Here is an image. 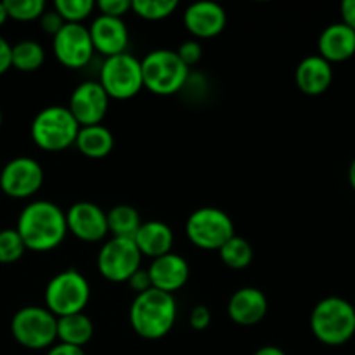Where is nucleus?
<instances>
[{
  "label": "nucleus",
  "instance_id": "obj_1",
  "mask_svg": "<svg viewBox=\"0 0 355 355\" xmlns=\"http://www.w3.org/2000/svg\"><path fill=\"white\" fill-rule=\"evenodd\" d=\"M16 231L30 252H52L68 234L66 214L52 201H33L17 217Z\"/></svg>",
  "mask_w": 355,
  "mask_h": 355
},
{
  "label": "nucleus",
  "instance_id": "obj_2",
  "mask_svg": "<svg viewBox=\"0 0 355 355\" xmlns=\"http://www.w3.org/2000/svg\"><path fill=\"white\" fill-rule=\"evenodd\" d=\"M177 319L173 295L151 288L135 295L128 311L132 329L144 340H159L172 331Z\"/></svg>",
  "mask_w": 355,
  "mask_h": 355
},
{
  "label": "nucleus",
  "instance_id": "obj_3",
  "mask_svg": "<svg viewBox=\"0 0 355 355\" xmlns=\"http://www.w3.org/2000/svg\"><path fill=\"white\" fill-rule=\"evenodd\" d=\"M311 329L324 345H343L355 335L354 305L340 297L322 298L312 309Z\"/></svg>",
  "mask_w": 355,
  "mask_h": 355
},
{
  "label": "nucleus",
  "instance_id": "obj_4",
  "mask_svg": "<svg viewBox=\"0 0 355 355\" xmlns=\"http://www.w3.org/2000/svg\"><path fill=\"white\" fill-rule=\"evenodd\" d=\"M144 89L158 96H172L186 87L189 68L180 61L175 51L156 49L141 59Z\"/></svg>",
  "mask_w": 355,
  "mask_h": 355
},
{
  "label": "nucleus",
  "instance_id": "obj_5",
  "mask_svg": "<svg viewBox=\"0 0 355 355\" xmlns=\"http://www.w3.org/2000/svg\"><path fill=\"white\" fill-rule=\"evenodd\" d=\"M80 125L68 106H49L38 111L31 121L30 134L35 144L49 153L64 151L75 146Z\"/></svg>",
  "mask_w": 355,
  "mask_h": 355
},
{
  "label": "nucleus",
  "instance_id": "obj_6",
  "mask_svg": "<svg viewBox=\"0 0 355 355\" xmlns=\"http://www.w3.org/2000/svg\"><path fill=\"white\" fill-rule=\"evenodd\" d=\"M90 300V284L78 270H62L45 288V309L55 318L82 314Z\"/></svg>",
  "mask_w": 355,
  "mask_h": 355
},
{
  "label": "nucleus",
  "instance_id": "obj_7",
  "mask_svg": "<svg viewBox=\"0 0 355 355\" xmlns=\"http://www.w3.org/2000/svg\"><path fill=\"white\" fill-rule=\"evenodd\" d=\"M10 333L24 349H49L58 340V318L45 307H23L10 321Z\"/></svg>",
  "mask_w": 355,
  "mask_h": 355
},
{
  "label": "nucleus",
  "instance_id": "obj_8",
  "mask_svg": "<svg viewBox=\"0 0 355 355\" xmlns=\"http://www.w3.org/2000/svg\"><path fill=\"white\" fill-rule=\"evenodd\" d=\"M99 85L110 99H132L144 89L141 61L128 52L106 58L101 66Z\"/></svg>",
  "mask_w": 355,
  "mask_h": 355
},
{
  "label": "nucleus",
  "instance_id": "obj_9",
  "mask_svg": "<svg viewBox=\"0 0 355 355\" xmlns=\"http://www.w3.org/2000/svg\"><path fill=\"white\" fill-rule=\"evenodd\" d=\"M186 236L198 248L220 250L225 241L236 236L234 222L220 208H198L187 217Z\"/></svg>",
  "mask_w": 355,
  "mask_h": 355
},
{
  "label": "nucleus",
  "instance_id": "obj_10",
  "mask_svg": "<svg viewBox=\"0 0 355 355\" xmlns=\"http://www.w3.org/2000/svg\"><path fill=\"white\" fill-rule=\"evenodd\" d=\"M141 262L142 255L134 239H107L97 255L99 274L111 283H127L141 269Z\"/></svg>",
  "mask_w": 355,
  "mask_h": 355
},
{
  "label": "nucleus",
  "instance_id": "obj_11",
  "mask_svg": "<svg viewBox=\"0 0 355 355\" xmlns=\"http://www.w3.org/2000/svg\"><path fill=\"white\" fill-rule=\"evenodd\" d=\"M44 186V168L28 156L10 159L0 172V189L14 200H26Z\"/></svg>",
  "mask_w": 355,
  "mask_h": 355
},
{
  "label": "nucleus",
  "instance_id": "obj_12",
  "mask_svg": "<svg viewBox=\"0 0 355 355\" xmlns=\"http://www.w3.org/2000/svg\"><path fill=\"white\" fill-rule=\"evenodd\" d=\"M52 47H54L55 59L69 69H80L87 66L96 52L90 40L89 28L71 23H66L61 31L54 35Z\"/></svg>",
  "mask_w": 355,
  "mask_h": 355
},
{
  "label": "nucleus",
  "instance_id": "obj_13",
  "mask_svg": "<svg viewBox=\"0 0 355 355\" xmlns=\"http://www.w3.org/2000/svg\"><path fill=\"white\" fill-rule=\"evenodd\" d=\"M69 113L80 127H92L103 123L110 110V97L99 82H83L73 90L68 104Z\"/></svg>",
  "mask_w": 355,
  "mask_h": 355
},
{
  "label": "nucleus",
  "instance_id": "obj_14",
  "mask_svg": "<svg viewBox=\"0 0 355 355\" xmlns=\"http://www.w3.org/2000/svg\"><path fill=\"white\" fill-rule=\"evenodd\" d=\"M66 225L76 239L85 243L103 241L107 236V215L92 201H78L66 211Z\"/></svg>",
  "mask_w": 355,
  "mask_h": 355
},
{
  "label": "nucleus",
  "instance_id": "obj_15",
  "mask_svg": "<svg viewBox=\"0 0 355 355\" xmlns=\"http://www.w3.org/2000/svg\"><path fill=\"white\" fill-rule=\"evenodd\" d=\"M94 51L106 58L123 54L128 47V28L123 19L110 16H97L89 26Z\"/></svg>",
  "mask_w": 355,
  "mask_h": 355
},
{
  "label": "nucleus",
  "instance_id": "obj_16",
  "mask_svg": "<svg viewBox=\"0 0 355 355\" xmlns=\"http://www.w3.org/2000/svg\"><path fill=\"white\" fill-rule=\"evenodd\" d=\"M184 26L196 38H214L224 31L227 14L215 2H194L184 10Z\"/></svg>",
  "mask_w": 355,
  "mask_h": 355
},
{
  "label": "nucleus",
  "instance_id": "obj_17",
  "mask_svg": "<svg viewBox=\"0 0 355 355\" xmlns=\"http://www.w3.org/2000/svg\"><path fill=\"white\" fill-rule=\"evenodd\" d=\"M149 279L155 290L173 295L189 279V263L177 253H166L149 263Z\"/></svg>",
  "mask_w": 355,
  "mask_h": 355
},
{
  "label": "nucleus",
  "instance_id": "obj_18",
  "mask_svg": "<svg viewBox=\"0 0 355 355\" xmlns=\"http://www.w3.org/2000/svg\"><path fill=\"white\" fill-rule=\"evenodd\" d=\"M269 302L259 288L246 286L234 291L227 304V314L239 326H255L266 318Z\"/></svg>",
  "mask_w": 355,
  "mask_h": 355
},
{
  "label": "nucleus",
  "instance_id": "obj_19",
  "mask_svg": "<svg viewBox=\"0 0 355 355\" xmlns=\"http://www.w3.org/2000/svg\"><path fill=\"white\" fill-rule=\"evenodd\" d=\"M319 55L333 62L349 61L355 54V31L345 23H333L322 30L318 42Z\"/></svg>",
  "mask_w": 355,
  "mask_h": 355
},
{
  "label": "nucleus",
  "instance_id": "obj_20",
  "mask_svg": "<svg viewBox=\"0 0 355 355\" xmlns=\"http://www.w3.org/2000/svg\"><path fill=\"white\" fill-rule=\"evenodd\" d=\"M333 82V68L321 55H307L295 69V83L307 96H319L329 89Z\"/></svg>",
  "mask_w": 355,
  "mask_h": 355
},
{
  "label": "nucleus",
  "instance_id": "obj_21",
  "mask_svg": "<svg viewBox=\"0 0 355 355\" xmlns=\"http://www.w3.org/2000/svg\"><path fill=\"white\" fill-rule=\"evenodd\" d=\"M134 243L142 257H149V259L155 260L172 252L173 232L165 222H142L141 229L135 234Z\"/></svg>",
  "mask_w": 355,
  "mask_h": 355
},
{
  "label": "nucleus",
  "instance_id": "obj_22",
  "mask_svg": "<svg viewBox=\"0 0 355 355\" xmlns=\"http://www.w3.org/2000/svg\"><path fill=\"white\" fill-rule=\"evenodd\" d=\"M75 146L83 156L90 159H103L113 151L114 137L107 127L92 125V127H80Z\"/></svg>",
  "mask_w": 355,
  "mask_h": 355
},
{
  "label": "nucleus",
  "instance_id": "obj_23",
  "mask_svg": "<svg viewBox=\"0 0 355 355\" xmlns=\"http://www.w3.org/2000/svg\"><path fill=\"white\" fill-rule=\"evenodd\" d=\"M92 336L94 322L83 312L82 314L66 315V318H58V340L61 343L82 349L92 340Z\"/></svg>",
  "mask_w": 355,
  "mask_h": 355
},
{
  "label": "nucleus",
  "instance_id": "obj_24",
  "mask_svg": "<svg viewBox=\"0 0 355 355\" xmlns=\"http://www.w3.org/2000/svg\"><path fill=\"white\" fill-rule=\"evenodd\" d=\"M106 215L107 232L111 234V238L134 239L142 225L141 215L130 205H116Z\"/></svg>",
  "mask_w": 355,
  "mask_h": 355
},
{
  "label": "nucleus",
  "instance_id": "obj_25",
  "mask_svg": "<svg viewBox=\"0 0 355 355\" xmlns=\"http://www.w3.org/2000/svg\"><path fill=\"white\" fill-rule=\"evenodd\" d=\"M45 61V51L38 42L35 40H21L12 45L10 51V64L17 71L31 73L40 69Z\"/></svg>",
  "mask_w": 355,
  "mask_h": 355
},
{
  "label": "nucleus",
  "instance_id": "obj_26",
  "mask_svg": "<svg viewBox=\"0 0 355 355\" xmlns=\"http://www.w3.org/2000/svg\"><path fill=\"white\" fill-rule=\"evenodd\" d=\"M218 255H220L222 262L229 267V269L241 270L252 263L253 260V248L245 238L241 236H232L229 241H225L224 245L218 250Z\"/></svg>",
  "mask_w": 355,
  "mask_h": 355
},
{
  "label": "nucleus",
  "instance_id": "obj_27",
  "mask_svg": "<svg viewBox=\"0 0 355 355\" xmlns=\"http://www.w3.org/2000/svg\"><path fill=\"white\" fill-rule=\"evenodd\" d=\"M177 6L175 0H134L132 10L146 21H162L172 16Z\"/></svg>",
  "mask_w": 355,
  "mask_h": 355
},
{
  "label": "nucleus",
  "instance_id": "obj_28",
  "mask_svg": "<svg viewBox=\"0 0 355 355\" xmlns=\"http://www.w3.org/2000/svg\"><path fill=\"white\" fill-rule=\"evenodd\" d=\"M52 9L62 17L64 23L82 24V21L87 19L96 9V3L92 0H55Z\"/></svg>",
  "mask_w": 355,
  "mask_h": 355
},
{
  "label": "nucleus",
  "instance_id": "obj_29",
  "mask_svg": "<svg viewBox=\"0 0 355 355\" xmlns=\"http://www.w3.org/2000/svg\"><path fill=\"white\" fill-rule=\"evenodd\" d=\"M3 3L10 19L23 21V23L40 19L47 7L44 0H6Z\"/></svg>",
  "mask_w": 355,
  "mask_h": 355
},
{
  "label": "nucleus",
  "instance_id": "obj_30",
  "mask_svg": "<svg viewBox=\"0 0 355 355\" xmlns=\"http://www.w3.org/2000/svg\"><path fill=\"white\" fill-rule=\"evenodd\" d=\"M26 248L16 229L0 231V263H14L24 255Z\"/></svg>",
  "mask_w": 355,
  "mask_h": 355
},
{
  "label": "nucleus",
  "instance_id": "obj_31",
  "mask_svg": "<svg viewBox=\"0 0 355 355\" xmlns=\"http://www.w3.org/2000/svg\"><path fill=\"white\" fill-rule=\"evenodd\" d=\"M96 7L99 9L101 16L123 19L125 14H128L132 10V2L130 0H101Z\"/></svg>",
  "mask_w": 355,
  "mask_h": 355
},
{
  "label": "nucleus",
  "instance_id": "obj_32",
  "mask_svg": "<svg viewBox=\"0 0 355 355\" xmlns=\"http://www.w3.org/2000/svg\"><path fill=\"white\" fill-rule=\"evenodd\" d=\"M175 52L180 58V61H182L187 68H191V66L196 64L201 59V55H203V47H201V44L198 40H187L184 42L179 47V51Z\"/></svg>",
  "mask_w": 355,
  "mask_h": 355
},
{
  "label": "nucleus",
  "instance_id": "obj_33",
  "mask_svg": "<svg viewBox=\"0 0 355 355\" xmlns=\"http://www.w3.org/2000/svg\"><path fill=\"white\" fill-rule=\"evenodd\" d=\"M211 322V314H210V309L207 305H196V307L191 311L189 315V324L191 328L196 329V331H203L210 326Z\"/></svg>",
  "mask_w": 355,
  "mask_h": 355
},
{
  "label": "nucleus",
  "instance_id": "obj_34",
  "mask_svg": "<svg viewBox=\"0 0 355 355\" xmlns=\"http://www.w3.org/2000/svg\"><path fill=\"white\" fill-rule=\"evenodd\" d=\"M40 24H42V30H44L45 33H49L54 37V35H58L59 31H61V28L64 26L66 23L62 21V17L59 16L54 9H51V10L45 9V12L42 14V17H40Z\"/></svg>",
  "mask_w": 355,
  "mask_h": 355
},
{
  "label": "nucleus",
  "instance_id": "obj_35",
  "mask_svg": "<svg viewBox=\"0 0 355 355\" xmlns=\"http://www.w3.org/2000/svg\"><path fill=\"white\" fill-rule=\"evenodd\" d=\"M127 283H128V286L135 291V295L144 293V291L151 290L153 288L148 270H144V269H139L137 272L132 274V277L127 281Z\"/></svg>",
  "mask_w": 355,
  "mask_h": 355
},
{
  "label": "nucleus",
  "instance_id": "obj_36",
  "mask_svg": "<svg viewBox=\"0 0 355 355\" xmlns=\"http://www.w3.org/2000/svg\"><path fill=\"white\" fill-rule=\"evenodd\" d=\"M10 51H12V45L0 35V75H3L12 66L10 64Z\"/></svg>",
  "mask_w": 355,
  "mask_h": 355
},
{
  "label": "nucleus",
  "instance_id": "obj_37",
  "mask_svg": "<svg viewBox=\"0 0 355 355\" xmlns=\"http://www.w3.org/2000/svg\"><path fill=\"white\" fill-rule=\"evenodd\" d=\"M340 9H342V23L355 31V0H343Z\"/></svg>",
  "mask_w": 355,
  "mask_h": 355
},
{
  "label": "nucleus",
  "instance_id": "obj_38",
  "mask_svg": "<svg viewBox=\"0 0 355 355\" xmlns=\"http://www.w3.org/2000/svg\"><path fill=\"white\" fill-rule=\"evenodd\" d=\"M47 355H85L83 349L73 345H66V343H58V345H52L49 349Z\"/></svg>",
  "mask_w": 355,
  "mask_h": 355
},
{
  "label": "nucleus",
  "instance_id": "obj_39",
  "mask_svg": "<svg viewBox=\"0 0 355 355\" xmlns=\"http://www.w3.org/2000/svg\"><path fill=\"white\" fill-rule=\"evenodd\" d=\"M253 355H286V352H284V350H281L279 347L267 345V347H262V349L257 350Z\"/></svg>",
  "mask_w": 355,
  "mask_h": 355
},
{
  "label": "nucleus",
  "instance_id": "obj_40",
  "mask_svg": "<svg viewBox=\"0 0 355 355\" xmlns=\"http://www.w3.org/2000/svg\"><path fill=\"white\" fill-rule=\"evenodd\" d=\"M349 182H350V186H352V189L355 191V158L349 166Z\"/></svg>",
  "mask_w": 355,
  "mask_h": 355
},
{
  "label": "nucleus",
  "instance_id": "obj_41",
  "mask_svg": "<svg viewBox=\"0 0 355 355\" xmlns=\"http://www.w3.org/2000/svg\"><path fill=\"white\" fill-rule=\"evenodd\" d=\"M9 19V14H7V9H6V3L0 2V26H2L6 21Z\"/></svg>",
  "mask_w": 355,
  "mask_h": 355
},
{
  "label": "nucleus",
  "instance_id": "obj_42",
  "mask_svg": "<svg viewBox=\"0 0 355 355\" xmlns=\"http://www.w3.org/2000/svg\"><path fill=\"white\" fill-rule=\"evenodd\" d=\"M0 125H2V111H0Z\"/></svg>",
  "mask_w": 355,
  "mask_h": 355
},
{
  "label": "nucleus",
  "instance_id": "obj_43",
  "mask_svg": "<svg viewBox=\"0 0 355 355\" xmlns=\"http://www.w3.org/2000/svg\"><path fill=\"white\" fill-rule=\"evenodd\" d=\"M354 314H355V304H354Z\"/></svg>",
  "mask_w": 355,
  "mask_h": 355
}]
</instances>
